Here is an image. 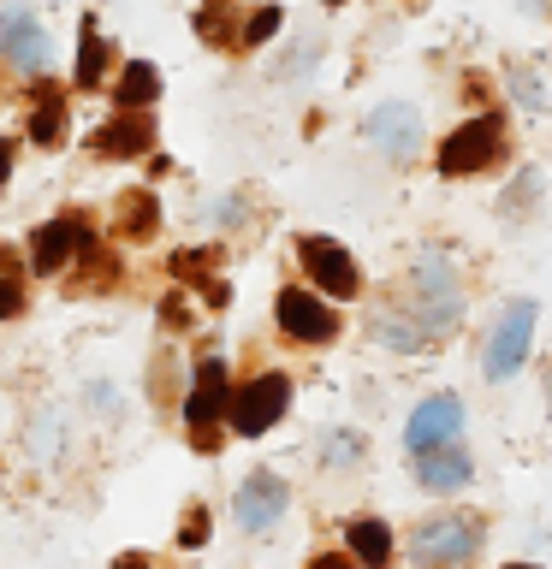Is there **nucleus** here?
Here are the masks:
<instances>
[{
	"label": "nucleus",
	"instance_id": "19",
	"mask_svg": "<svg viewBox=\"0 0 552 569\" xmlns=\"http://www.w3.org/2000/svg\"><path fill=\"white\" fill-rule=\"evenodd\" d=\"M107 60H114V48L101 42L96 18H83V36H78V89H96L101 71H107Z\"/></svg>",
	"mask_w": 552,
	"mask_h": 569
},
{
	"label": "nucleus",
	"instance_id": "26",
	"mask_svg": "<svg viewBox=\"0 0 552 569\" xmlns=\"http://www.w3.org/2000/svg\"><path fill=\"white\" fill-rule=\"evenodd\" d=\"M208 540V510L196 505V510H185V528H178V546H203Z\"/></svg>",
	"mask_w": 552,
	"mask_h": 569
},
{
	"label": "nucleus",
	"instance_id": "9",
	"mask_svg": "<svg viewBox=\"0 0 552 569\" xmlns=\"http://www.w3.org/2000/svg\"><path fill=\"white\" fill-rule=\"evenodd\" d=\"M285 505H292V487L274 475V469H256L238 487V498H231V510H238V528H249V533H267L285 516Z\"/></svg>",
	"mask_w": 552,
	"mask_h": 569
},
{
	"label": "nucleus",
	"instance_id": "34",
	"mask_svg": "<svg viewBox=\"0 0 552 569\" xmlns=\"http://www.w3.org/2000/svg\"><path fill=\"white\" fill-rule=\"evenodd\" d=\"M327 7H345V0H327Z\"/></svg>",
	"mask_w": 552,
	"mask_h": 569
},
{
	"label": "nucleus",
	"instance_id": "7",
	"mask_svg": "<svg viewBox=\"0 0 552 569\" xmlns=\"http://www.w3.org/2000/svg\"><path fill=\"white\" fill-rule=\"evenodd\" d=\"M363 137H368L386 160H416V149H422V113H416L410 101H381V107L363 119Z\"/></svg>",
	"mask_w": 552,
	"mask_h": 569
},
{
	"label": "nucleus",
	"instance_id": "24",
	"mask_svg": "<svg viewBox=\"0 0 552 569\" xmlns=\"http://www.w3.org/2000/svg\"><path fill=\"white\" fill-rule=\"evenodd\" d=\"M18 309H24V284H18V267H12V256L0 249V320L18 315Z\"/></svg>",
	"mask_w": 552,
	"mask_h": 569
},
{
	"label": "nucleus",
	"instance_id": "12",
	"mask_svg": "<svg viewBox=\"0 0 552 569\" xmlns=\"http://www.w3.org/2000/svg\"><path fill=\"white\" fill-rule=\"evenodd\" d=\"M231 409V380H226V362L220 356H208L203 368H196V380H190V398H185V421H190V433L196 427H214Z\"/></svg>",
	"mask_w": 552,
	"mask_h": 569
},
{
	"label": "nucleus",
	"instance_id": "21",
	"mask_svg": "<svg viewBox=\"0 0 552 569\" xmlns=\"http://www.w3.org/2000/svg\"><path fill=\"white\" fill-rule=\"evenodd\" d=\"M505 89L516 96L523 113H541V107H546V89H541V78H534L529 66H505Z\"/></svg>",
	"mask_w": 552,
	"mask_h": 569
},
{
	"label": "nucleus",
	"instance_id": "16",
	"mask_svg": "<svg viewBox=\"0 0 552 569\" xmlns=\"http://www.w3.org/2000/svg\"><path fill=\"white\" fill-rule=\"evenodd\" d=\"M345 540H351V558L363 563V569H386V558H392V533H386L381 516H356V522L345 528Z\"/></svg>",
	"mask_w": 552,
	"mask_h": 569
},
{
	"label": "nucleus",
	"instance_id": "32",
	"mask_svg": "<svg viewBox=\"0 0 552 569\" xmlns=\"http://www.w3.org/2000/svg\"><path fill=\"white\" fill-rule=\"evenodd\" d=\"M541 7H546V0H529V12H541Z\"/></svg>",
	"mask_w": 552,
	"mask_h": 569
},
{
	"label": "nucleus",
	"instance_id": "23",
	"mask_svg": "<svg viewBox=\"0 0 552 569\" xmlns=\"http://www.w3.org/2000/svg\"><path fill=\"white\" fill-rule=\"evenodd\" d=\"M279 24H285V12H279V7H262V12L238 30V48H262V42H274Z\"/></svg>",
	"mask_w": 552,
	"mask_h": 569
},
{
	"label": "nucleus",
	"instance_id": "15",
	"mask_svg": "<svg viewBox=\"0 0 552 569\" xmlns=\"http://www.w3.org/2000/svg\"><path fill=\"white\" fill-rule=\"evenodd\" d=\"M155 142V124L142 119V113H125V119H107V124H96V154H107V160H131V154H142Z\"/></svg>",
	"mask_w": 552,
	"mask_h": 569
},
{
	"label": "nucleus",
	"instance_id": "17",
	"mask_svg": "<svg viewBox=\"0 0 552 569\" xmlns=\"http://www.w3.org/2000/svg\"><path fill=\"white\" fill-rule=\"evenodd\" d=\"M30 142H36V149H60V142H66V96H60V89H36Z\"/></svg>",
	"mask_w": 552,
	"mask_h": 569
},
{
	"label": "nucleus",
	"instance_id": "25",
	"mask_svg": "<svg viewBox=\"0 0 552 569\" xmlns=\"http://www.w3.org/2000/svg\"><path fill=\"white\" fill-rule=\"evenodd\" d=\"M196 30H203L208 42H231V24H226V0H208V7L196 12Z\"/></svg>",
	"mask_w": 552,
	"mask_h": 569
},
{
	"label": "nucleus",
	"instance_id": "18",
	"mask_svg": "<svg viewBox=\"0 0 552 569\" xmlns=\"http://www.w3.org/2000/svg\"><path fill=\"white\" fill-rule=\"evenodd\" d=\"M160 96V71L149 60H137V66H125V78H119V107L125 113H142V107H155Z\"/></svg>",
	"mask_w": 552,
	"mask_h": 569
},
{
	"label": "nucleus",
	"instance_id": "6",
	"mask_svg": "<svg viewBox=\"0 0 552 569\" xmlns=\"http://www.w3.org/2000/svg\"><path fill=\"white\" fill-rule=\"evenodd\" d=\"M297 261H303V273H309V284H321V291L338 297V302L363 291V273H356L351 249H338L333 238H303L297 243Z\"/></svg>",
	"mask_w": 552,
	"mask_h": 569
},
{
	"label": "nucleus",
	"instance_id": "3",
	"mask_svg": "<svg viewBox=\"0 0 552 569\" xmlns=\"http://www.w3.org/2000/svg\"><path fill=\"white\" fill-rule=\"evenodd\" d=\"M499 154H505V119L475 113V119H463L457 131L440 142V172L445 178H475V172L499 167Z\"/></svg>",
	"mask_w": 552,
	"mask_h": 569
},
{
	"label": "nucleus",
	"instance_id": "8",
	"mask_svg": "<svg viewBox=\"0 0 552 569\" xmlns=\"http://www.w3.org/2000/svg\"><path fill=\"white\" fill-rule=\"evenodd\" d=\"M274 315H279V332L297 338V345H327V338H338V315L315 291H297V284H292V291H279Z\"/></svg>",
	"mask_w": 552,
	"mask_h": 569
},
{
	"label": "nucleus",
	"instance_id": "20",
	"mask_svg": "<svg viewBox=\"0 0 552 569\" xmlns=\"http://www.w3.org/2000/svg\"><path fill=\"white\" fill-rule=\"evenodd\" d=\"M160 220V202H155V190H131L119 202V238H149Z\"/></svg>",
	"mask_w": 552,
	"mask_h": 569
},
{
	"label": "nucleus",
	"instance_id": "1",
	"mask_svg": "<svg viewBox=\"0 0 552 569\" xmlns=\"http://www.w3.org/2000/svg\"><path fill=\"white\" fill-rule=\"evenodd\" d=\"M463 315V284H457V267L440 256V249H422L410 261V279H404V320H416L427 338H445Z\"/></svg>",
	"mask_w": 552,
	"mask_h": 569
},
{
	"label": "nucleus",
	"instance_id": "2",
	"mask_svg": "<svg viewBox=\"0 0 552 569\" xmlns=\"http://www.w3.org/2000/svg\"><path fill=\"white\" fill-rule=\"evenodd\" d=\"M481 533L487 528H481L475 510H440L410 533V563L416 569H463V563H475Z\"/></svg>",
	"mask_w": 552,
	"mask_h": 569
},
{
	"label": "nucleus",
	"instance_id": "27",
	"mask_svg": "<svg viewBox=\"0 0 552 569\" xmlns=\"http://www.w3.org/2000/svg\"><path fill=\"white\" fill-rule=\"evenodd\" d=\"M309 569H363V563L351 551H321V558H309Z\"/></svg>",
	"mask_w": 552,
	"mask_h": 569
},
{
	"label": "nucleus",
	"instance_id": "28",
	"mask_svg": "<svg viewBox=\"0 0 552 569\" xmlns=\"http://www.w3.org/2000/svg\"><path fill=\"white\" fill-rule=\"evenodd\" d=\"M12 167H18V142H7V137H0V184L12 178Z\"/></svg>",
	"mask_w": 552,
	"mask_h": 569
},
{
	"label": "nucleus",
	"instance_id": "10",
	"mask_svg": "<svg viewBox=\"0 0 552 569\" xmlns=\"http://www.w3.org/2000/svg\"><path fill=\"white\" fill-rule=\"evenodd\" d=\"M457 427H463V403L457 398H427L410 409V427H404V451L410 457H422V451H434V445H452L457 439Z\"/></svg>",
	"mask_w": 552,
	"mask_h": 569
},
{
	"label": "nucleus",
	"instance_id": "30",
	"mask_svg": "<svg viewBox=\"0 0 552 569\" xmlns=\"http://www.w3.org/2000/svg\"><path fill=\"white\" fill-rule=\"evenodd\" d=\"M119 569H149V558H142V551H125V558H119Z\"/></svg>",
	"mask_w": 552,
	"mask_h": 569
},
{
	"label": "nucleus",
	"instance_id": "13",
	"mask_svg": "<svg viewBox=\"0 0 552 569\" xmlns=\"http://www.w3.org/2000/svg\"><path fill=\"white\" fill-rule=\"evenodd\" d=\"M83 243H89V226H78V220H48V226L30 231V267H36V273H60V267L78 256Z\"/></svg>",
	"mask_w": 552,
	"mask_h": 569
},
{
	"label": "nucleus",
	"instance_id": "4",
	"mask_svg": "<svg viewBox=\"0 0 552 569\" xmlns=\"http://www.w3.org/2000/svg\"><path fill=\"white\" fill-rule=\"evenodd\" d=\"M534 320H541V309H534L529 297H516L505 315L493 320V332H487V350H481V373H487L493 386H505L516 368H523V356L534 345Z\"/></svg>",
	"mask_w": 552,
	"mask_h": 569
},
{
	"label": "nucleus",
	"instance_id": "5",
	"mask_svg": "<svg viewBox=\"0 0 552 569\" xmlns=\"http://www.w3.org/2000/svg\"><path fill=\"white\" fill-rule=\"evenodd\" d=\"M285 403H292V380H285V373H256V380H244V391H231L226 421H231V433L262 439L267 427L285 416Z\"/></svg>",
	"mask_w": 552,
	"mask_h": 569
},
{
	"label": "nucleus",
	"instance_id": "33",
	"mask_svg": "<svg viewBox=\"0 0 552 569\" xmlns=\"http://www.w3.org/2000/svg\"><path fill=\"white\" fill-rule=\"evenodd\" d=\"M511 569H534V563H511Z\"/></svg>",
	"mask_w": 552,
	"mask_h": 569
},
{
	"label": "nucleus",
	"instance_id": "11",
	"mask_svg": "<svg viewBox=\"0 0 552 569\" xmlns=\"http://www.w3.org/2000/svg\"><path fill=\"white\" fill-rule=\"evenodd\" d=\"M0 53H7L18 71H42L48 66V30L36 24L30 7H7V12H0Z\"/></svg>",
	"mask_w": 552,
	"mask_h": 569
},
{
	"label": "nucleus",
	"instance_id": "14",
	"mask_svg": "<svg viewBox=\"0 0 552 569\" xmlns=\"http://www.w3.org/2000/svg\"><path fill=\"white\" fill-rule=\"evenodd\" d=\"M470 475H475V462H470V451H463L457 439L416 457V480L427 492H457V487H470Z\"/></svg>",
	"mask_w": 552,
	"mask_h": 569
},
{
	"label": "nucleus",
	"instance_id": "22",
	"mask_svg": "<svg viewBox=\"0 0 552 569\" xmlns=\"http://www.w3.org/2000/svg\"><path fill=\"white\" fill-rule=\"evenodd\" d=\"M534 202H541V172L529 167V172H516V184H511V196H505L499 208H505V220H523Z\"/></svg>",
	"mask_w": 552,
	"mask_h": 569
},
{
	"label": "nucleus",
	"instance_id": "31",
	"mask_svg": "<svg viewBox=\"0 0 552 569\" xmlns=\"http://www.w3.org/2000/svg\"><path fill=\"white\" fill-rule=\"evenodd\" d=\"M546 403H552V362H546Z\"/></svg>",
	"mask_w": 552,
	"mask_h": 569
},
{
	"label": "nucleus",
	"instance_id": "29",
	"mask_svg": "<svg viewBox=\"0 0 552 569\" xmlns=\"http://www.w3.org/2000/svg\"><path fill=\"white\" fill-rule=\"evenodd\" d=\"M356 451H363V445H356L351 433L345 439H327V457H356Z\"/></svg>",
	"mask_w": 552,
	"mask_h": 569
}]
</instances>
